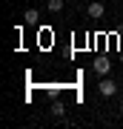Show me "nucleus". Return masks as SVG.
Here are the masks:
<instances>
[{
	"label": "nucleus",
	"mask_w": 123,
	"mask_h": 129,
	"mask_svg": "<svg viewBox=\"0 0 123 129\" xmlns=\"http://www.w3.org/2000/svg\"><path fill=\"white\" fill-rule=\"evenodd\" d=\"M97 89H100V95H103V98H112L114 92H117V83H114L112 78H103L100 83H97Z\"/></svg>",
	"instance_id": "obj_1"
},
{
	"label": "nucleus",
	"mask_w": 123,
	"mask_h": 129,
	"mask_svg": "<svg viewBox=\"0 0 123 129\" xmlns=\"http://www.w3.org/2000/svg\"><path fill=\"white\" fill-rule=\"evenodd\" d=\"M109 69H112L109 57H97V60H95V72L100 75V78H106V75H109Z\"/></svg>",
	"instance_id": "obj_2"
},
{
	"label": "nucleus",
	"mask_w": 123,
	"mask_h": 129,
	"mask_svg": "<svg viewBox=\"0 0 123 129\" xmlns=\"http://www.w3.org/2000/svg\"><path fill=\"white\" fill-rule=\"evenodd\" d=\"M23 20H26L29 26H37V20H40V12H37V9H26V14H23Z\"/></svg>",
	"instance_id": "obj_3"
},
{
	"label": "nucleus",
	"mask_w": 123,
	"mask_h": 129,
	"mask_svg": "<svg viewBox=\"0 0 123 129\" xmlns=\"http://www.w3.org/2000/svg\"><path fill=\"white\" fill-rule=\"evenodd\" d=\"M86 12H89V17H95V20H97V17H103V3H89V9H86Z\"/></svg>",
	"instance_id": "obj_4"
},
{
	"label": "nucleus",
	"mask_w": 123,
	"mask_h": 129,
	"mask_svg": "<svg viewBox=\"0 0 123 129\" xmlns=\"http://www.w3.org/2000/svg\"><path fill=\"white\" fill-rule=\"evenodd\" d=\"M63 112H66V109H63V103H60V101H55V103H52V115H57V118H60Z\"/></svg>",
	"instance_id": "obj_5"
},
{
	"label": "nucleus",
	"mask_w": 123,
	"mask_h": 129,
	"mask_svg": "<svg viewBox=\"0 0 123 129\" xmlns=\"http://www.w3.org/2000/svg\"><path fill=\"white\" fill-rule=\"evenodd\" d=\"M63 9V0H49V12H60Z\"/></svg>",
	"instance_id": "obj_6"
},
{
	"label": "nucleus",
	"mask_w": 123,
	"mask_h": 129,
	"mask_svg": "<svg viewBox=\"0 0 123 129\" xmlns=\"http://www.w3.org/2000/svg\"><path fill=\"white\" fill-rule=\"evenodd\" d=\"M120 63H123V52H120Z\"/></svg>",
	"instance_id": "obj_7"
},
{
	"label": "nucleus",
	"mask_w": 123,
	"mask_h": 129,
	"mask_svg": "<svg viewBox=\"0 0 123 129\" xmlns=\"http://www.w3.org/2000/svg\"><path fill=\"white\" fill-rule=\"evenodd\" d=\"M120 86H123V83H120Z\"/></svg>",
	"instance_id": "obj_8"
}]
</instances>
